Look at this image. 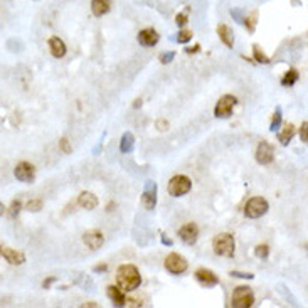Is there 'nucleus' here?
<instances>
[{
    "instance_id": "nucleus-9",
    "label": "nucleus",
    "mask_w": 308,
    "mask_h": 308,
    "mask_svg": "<svg viewBox=\"0 0 308 308\" xmlns=\"http://www.w3.org/2000/svg\"><path fill=\"white\" fill-rule=\"evenodd\" d=\"M254 158H256V162L260 165H270L271 162H273V158H275L273 145H271L270 141H266V140L260 141L256 152H254Z\"/></svg>"
},
{
    "instance_id": "nucleus-26",
    "label": "nucleus",
    "mask_w": 308,
    "mask_h": 308,
    "mask_svg": "<svg viewBox=\"0 0 308 308\" xmlns=\"http://www.w3.org/2000/svg\"><path fill=\"white\" fill-rule=\"evenodd\" d=\"M189 14H190V7H185V9H184L182 12L177 14V15H175V24H177V27H180V29H182V27L185 26L187 22H189Z\"/></svg>"
},
{
    "instance_id": "nucleus-33",
    "label": "nucleus",
    "mask_w": 308,
    "mask_h": 308,
    "mask_svg": "<svg viewBox=\"0 0 308 308\" xmlns=\"http://www.w3.org/2000/svg\"><path fill=\"white\" fill-rule=\"evenodd\" d=\"M229 276H232V278H241V279H253L254 275L253 273H244V271H229Z\"/></svg>"
},
{
    "instance_id": "nucleus-43",
    "label": "nucleus",
    "mask_w": 308,
    "mask_h": 308,
    "mask_svg": "<svg viewBox=\"0 0 308 308\" xmlns=\"http://www.w3.org/2000/svg\"><path fill=\"white\" fill-rule=\"evenodd\" d=\"M83 307H94V308H98V305L94 302H88V303H84Z\"/></svg>"
},
{
    "instance_id": "nucleus-3",
    "label": "nucleus",
    "mask_w": 308,
    "mask_h": 308,
    "mask_svg": "<svg viewBox=\"0 0 308 308\" xmlns=\"http://www.w3.org/2000/svg\"><path fill=\"white\" fill-rule=\"evenodd\" d=\"M254 303V293L249 286H236L232 292L231 307L232 308H251Z\"/></svg>"
},
{
    "instance_id": "nucleus-18",
    "label": "nucleus",
    "mask_w": 308,
    "mask_h": 308,
    "mask_svg": "<svg viewBox=\"0 0 308 308\" xmlns=\"http://www.w3.org/2000/svg\"><path fill=\"white\" fill-rule=\"evenodd\" d=\"M49 51H51V54L54 56V58L61 59L66 56V51H68V47H66L64 41H62L61 37H58V35H52L51 39H49Z\"/></svg>"
},
{
    "instance_id": "nucleus-10",
    "label": "nucleus",
    "mask_w": 308,
    "mask_h": 308,
    "mask_svg": "<svg viewBox=\"0 0 308 308\" xmlns=\"http://www.w3.org/2000/svg\"><path fill=\"white\" fill-rule=\"evenodd\" d=\"M14 175H15V179L19 180V182L31 184L34 182L35 179V167L32 164H29V162H20V164H17L15 169H14Z\"/></svg>"
},
{
    "instance_id": "nucleus-27",
    "label": "nucleus",
    "mask_w": 308,
    "mask_h": 308,
    "mask_svg": "<svg viewBox=\"0 0 308 308\" xmlns=\"http://www.w3.org/2000/svg\"><path fill=\"white\" fill-rule=\"evenodd\" d=\"M231 17L236 20V24H239V26H244V20H246V14H244L243 9H239V7H234V9H231Z\"/></svg>"
},
{
    "instance_id": "nucleus-4",
    "label": "nucleus",
    "mask_w": 308,
    "mask_h": 308,
    "mask_svg": "<svg viewBox=\"0 0 308 308\" xmlns=\"http://www.w3.org/2000/svg\"><path fill=\"white\" fill-rule=\"evenodd\" d=\"M192 189V180L187 175H173L170 180H169L167 190L172 197H182L185 194L190 192Z\"/></svg>"
},
{
    "instance_id": "nucleus-23",
    "label": "nucleus",
    "mask_w": 308,
    "mask_h": 308,
    "mask_svg": "<svg viewBox=\"0 0 308 308\" xmlns=\"http://www.w3.org/2000/svg\"><path fill=\"white\" fill-rule=\"evenodd\" d=\"M298 77H300L298 71H296V69H290V71H286L285 76L281 77V84H283V86H293V84L298 81Z\"/></svg>"
},
{
    "instance_id": "nucleus-20",
    "label": "nucleus",
    "mask_w": 308,
    "mask_h": 308,
    "mask_svg": "<svg viewBox=\"0 0 308 308\" xmlns=\"http://www.w3.org/2000/svg\"><path fill=\"white\" fill-rule=\"evenodd\" d=\"M111 10V0H91V12L96 17H103Z\"/></svg>"
},
{
    "instance_id": "nucleus-40",
    "label": "nucleus",
    "mask_w": 308,
    "mask_h": 308,
    "mask_svg": "<svg viewBox=\"0 0 308 308\" xmlns=\"http://www.w3.org/2000/svg\"><path fill=\"white\" fill-rule=\"evenodd\" d=\"M106 270H108V266H106L105 263H103V264H98V266H94V268H93L94 273H105Z\"/></svg>"
},
{
    "instance_id": "nucleus-12",
    "label": "nucleus",
    "mask_w": 308,
    "mask_h": 308,
    "mask_svg": "<svg viewBox=\"0 0 308 308\" xmlns=\"http://www.w3.org/2000/svg\"><path fill=\"white\" fill-rule=\"evenodd\" d=\"M137 41L138 44L143 46V47H154V46L160 41V34H158L154 27H148V29H143L138 32Z\"/></svg>"
},
{
    "instance_id": "nucleus-14",
    "label": "nucleus",
    "mask_w": 308,
    "mask_h": 308,
    "mask_svg": "<svg viewBox=\"0 0 308 308\" xmlns=\"http://www.w3.org/2000/svg\"><path fill=\"white\" fill-rule=\"evenodd\" d=\"M2 258L9 264H12V266H19V264L26 263V254H24L22 251L12 249V247H7V246H2Z\"/></svg>"
},
{
    "instance_id": "nucleus-34",
    "label": "nucleus",
    "mask_w": 308,
    "mask_h": 308,
    "mask_svg": "<svg viewBox=\"0 0 308 308\" xmlns=\"http://www.w3.org/2000/svg\"><path fill=\"white\" fill-rule=\"evenodd\" d=\"M20 209H22V204H20V200H14L12 204H10V216H12V217H17V216H19V212H20Z\"/></svg>"
},
{
    "instance_id": "nucleus-16",
    "label": "nucleus",
    "mask_w": 308,
    "mask_h": 308,
    "mask_svg": "<svg viewBox=\"0 0 308 308\" xmlns=\"http://www.w3.org/2000/svg\"><path fill=\"white\" fill-rule=\"evenodd\" d=\"M77 205L83 209H86V211H93V209L98 207V204H100V200H98V197L94 196L93 192H90V190H84V192H81L79 196H77Z\"/></svg>"
},
{
    "instance_id": "nucleus-42",
    "label": "nucleus",
    "mask_w": 308,
    "mask_h": 308,
    "mask_svg": "<svg viewBox=\"0 0 308 308\" xmlns=\"http://www.w3.org/2000/svg\"><path fill=\"white\" fill-rule=\"evenodd\" d=\"M200 51V46L199 44H196L194 47H187L185 49V52H189V54H192V52H199Z\"/></svg>"
},
{
    "instance_id": "nucleus-11",
    "label": "nucleus",
    "mask_w": 308,
    "mask_h": 308,
    "mask_svg": "<svg viewBox=\"0 0 308 308\" xmlns=\"http://www.w3.org/2000/svg\"><path fill=\"white\" fill-rule=\"evenodd\" d=\"M179 236L184 243L192 246V244L197 243V238H199V228H197L196 222H187L179 229Z\"/></svg>"
},
{
    "instance_id": "nucleus-41",
    "label": "nucleus",
    "mask_w": 308,
    "mask_h": 308,
    "mask_svg": "<svg viewBox=\"0 0 308 308\" xmlns=\"http://www.w3.org/2000/svg\"><path fill=\"white\" fill-rule=\"evenodd\" d=\"M160 241H162V244H165V246H172V244H173V241H172L170 238H167L165 234H162Z\"/></svg>"
},
{
    "instance_id": "nucleus-2",
    "label": "nucleus",
    "mask_w": 308,
    "mask_h": 308,
    "mask_svg": "<svg viewBox=\"0 0 308 308\" xmlns=\"http://www.w3.org/2000/svg\"><path fill=\"white\" fill-rule=\"evenodd\" d=\"M212 249L217 256L222 258H232L236 251V241L234 236L229 232H221L212 239Z\"/></svg>"
},
{
    "instance_id": "nucleus-36",
    "label": "nucleus",
    "mask_w": 308,
    "mask_h": 308,
    "mask_svg": "<svg viewBox=\"0 0 308 308\" xmlns=\"http://www.w3.org/2000/svg\"><path fill=\"white\" fill-rule=\"evenodd\" d=\"M300 138H302V141L308 143V122L302 123V128H300Z\"/></svg>"
},
{
    "instance_id": "nucleus-28",
    "label": "nucleus",
    "mask_w": 308,
    "mask_h": 308,
    "mask_svg": "<svg viewBox=\"0 0 308 308\" xmlns=\"http://www.w3.org/2000/svg\"><path fill=\"white\" fill-rule=\"evenodd\" d=\"M194 37V32L192 31H187V29H180V32L177 34L175 41L179 42V44H187V42L190 41V39Z\"/></svg>"
},
{
    "instance_id": "nucleus-32",
    "label": "nucleus",
    "mask_w": 308,
    "mask_h": 308,
    "mask_svg": "<svg viewBox=\"0 0 308 308\" xmlns=\"http://www.w3.org/2000/svg\"><path fill=\"white\" fill-rule=\"evenodd\" d=\"M173 58H175V51H165L158 56V61H160L162 64H170L173 61Z\"/></svg>"
},
{
    "instance_id": "nucleus-29",
    "label": "nucleus",
    "mask_w": 308,
    "mask_h": 308,
    "mask_svg": "<svg viewBox=\"0 0 308 308\" xmlns=\"http://www.w3.org/2000/svg\"><path fill=\"white\" fill-rule=\"evenodd\" d=\"M279 126H281V109H276L273 118H271V125H270V130L271 132H278Z\"/></svg>"
},
{
    "instance_id": "nucleus-15",
    "label": "nucleus",
    "mask_w": 308,
    "mask_h": 308,
    "mask_svg": "<svg viewBox=\"0 0 308 308\" xmlns=\"http://www.w3.org/2000/svg\"><path fill=\"white\" fill-rule=\"evenodd\" d=\"M196 279L200 283L202 286H207V288H211V286H216L219 285V278L217 275L214 273V271L207 270V268H199V270L196 271Z\"/></svg>"
},
{
    "instance_id": "nucleus-39",
    "label": "nucleus",
    "mask_w": 308,
    "mask_h": 308,
    "mask_svg": "<svg viewBox=\"0 0 308 308\" xmlns=\"http://www.w3.org/2000/svg\"><path fill=\"white\" fill-rule=\"evenodd\" d=\"M54 281H58V278H56V276H49V278H46L44 281H42V286H44V288L47 290V288H51V285H52Z\"/></svg>"
},
{
    "instance_id": "nucleus-21",
    "label": "nucleus",
    "mask_w": 308,
    "mask_h": 308,
    "mask_svg": "<svg viewBox=\"0 0 308 308\" xmlns=\"http://www.w3.org/2000/svg\"><path fill=\"white\" fill-rule=\"evenodd\" d=\"M293 137H295V125L293 123H285L281 132H278V141L281 145H288Z\"/></svg>"
},
{
    "instance_id": "nucleus-45",
    "label": "nucleus",
    "mask_w": 308,
    "mask_h": 308,
    "mask_svg": "<svg viewBox=\"0 0 308 308\" xmlns=\"http://www.w3.org/2000/svg\"><path fill=\"white\" fill-rule=\"evenodd\" d=\"M292 3L295 7H298V5H302V0H292Z\"/></svg>"
},
{
    "instance_id": "nucleus-17",
    "label": "nucleus",
    "mask_w": 308,
    "mask_h": 308,
    "mask_svg": "<svg viewBox=\"0 0 308 308\" xmlns=\"http://www.w3.org/2000/svg\"><path fill=\"white\" fill-rule=\"evenodd\" d=\"M106 295L109 296V300H111L115 307H125L126 305V295L118 285L116 286L109 285L108 288H106Z\"/></svg>"
},
{
    "instance_id": "nucleus-24",
    "label": "nucleus",
    "mask_w": 308,
    "mask_h": 308,
    "mask_svg": "<svg viewBox=\"0 0 308 308\" xmlns=\"http://www.w3.org/2000/svg\"><path fill=\"white\" fill-rule=\"evenodd\" d=\"M256 24H258V12L247 14L246 20H244V27L247 29V32H254L256 31Z\"/></svg>"
},
{
    "instance_id": "nucleus-31",
    "label": "nucleus",
    "mask_w": 308,
    "mask_h": 308,
    "mask_svg": "<svg viewBox=\"0 0 308 308\" xmlns=\"http://www.w3.org/2000/svg\"><path fill=\"white\" fill-rule=\"evenodd\" d=\"M42 199H32V200H29V202L26 204V209L29 212H39L42 209Z\"/></svg>"
},
{
    "instance_id": "nucleus-1",
    "label": "nucleus",
    "mask_w": 308,
    "mask_h": 308,
    "mask_svg": "<svg viewBox=\"0 0 308 308\" xmlns=\"http://www.w3.org/2000/svg\"><path fill=\"white\" fill-rule=\"evenodd\" d=\"M141 276L140 271L135 264H122L116 270V285L123 290V292H133L140 286Z\"/></svg>"
},
{
    "instance_id": "nucleus-25",
    "label": "nucleus",
    "mask_w": 308,
    "mask_h": 308,
    "mask_svg": "<svg viewBox=\"0 0 308 308\" xmlns=\"http://www.w3.org/2000/svg\"><path fill=\"white\" fill-rule=\"evenodd\" d=\"M253 54H254V59H256V62H261V64H268V62H270V58L264 54L260 44H254L253 46Z\"/></svg>"
},
{
    "instance_id": "nucleus-30",
    "label": "nucleus",
    "mask_w": 308,
    "mask_h": 308,
    "mask_svg": "<svg viewBox=\"0 0 308 308\" xmlns=\"http://www.w3.org/2000/svg\"><path fill=\"white\" fill-rule=\"evenodd\" d=\"M254 254H256V258H260V260H266L268 254H270L268 244H258V246L254 247Z\"/></svg>"
},
{
    "instance_id": "nucleus-5",
    "label": "nucleus",
    "mask_w": 308,
    "mask_h": 308,
    "mask_svg": "<svg viewBox=\"0 0 308 308\" xmlns=\"http://www.w3.org/2000/svg\"><path fill=\"white\" fill-rule=\"evenodd\" d=\"M268 209H270V204H268L266 199H263V197H253L244 205V216L249 219H258L266 214Z\"/></svg>"
},
{
    "instance_id": "nucleus-44",
    "label": "nucleus",
    "mask_w": 308,
    "mask_h": 308,
    "mask_svg": "<svg viewBox=\"0 0 308 308\" xmlns=\"http://www.w3.org/2000/svg\"><path fill=\"white\" fill-rule=\"evenodd\" d=\"M141 106V100H135V103H133V108H140Z\"/></svg>"
},
{
    "instance_id": "nucleus-13",
    "label": "nucleus",
    "mask_w": 308,
    "mask_h": 308,
    "mask_svg": "<svg viewBox=\"0 0 308 308\" xmlns=\"http://www.w3.org/2000/svg\"><path fill=\"white\" fill-rule=\"evenodd\" d=\"M83 243L86 244V247H90L91 251L100 249L103 244H105V236H103V232L98 231V229H91V231H86L83 234Z\"/></svg>"
},
{
    "instance_id": "nucleus-38",
    "label": "nucleus",
    "mask_w": 308,
    "mask_h": 308,
    "mask_svg": "<svg viewBox=\"0 0 308 308\" xmlns=\"http://www.w3.org/2000/svg\"><path fill=\"white\" fill-rule=\"evenodd\" d=\"M143 303H141V300L138 298H126V305L125 307H141Z\"/></svg>"
},
{
    "instance_id": "nucleus-35",
    "label": "nucleus",
    "mask_w": 308,
    "mask_h": 308,
    "mask_svg": "<svg viewBox=\"0 0 308 308\" xmlns=\"http://www.w3.org/2000/svg\"><path fill=\"white\" fill-rule=\"evenodd\" d=\"M59 148H61L64 154H71V152H73V147H71L68 138H61V140H59Z\"/></svg>"
},
{
    "instance_id": "nucleus-19",
    "label": "nucleus",
    "mask_w": 308,
    "mask_h": 308,
    "mask_svg": "<svg viewBox=\"0 0 308 308\" xmlns=\"http://www.w3.org/2000/svg\"><path fill=\"white\" fill-rule=\"evenodd\" d=\"M217 35L221 39V42L226 46V47L231 49L234 46V34H232L231 27L226 26V24H219L217 26Z\"/></svg>"
},
{
    "instance_id": "nucleus-6",
    "label": "nucleus",
    "mask_w": 308,
    "mask_h": 308,
    "mask_svg": "<svg viewBox=\"0 0 308 308\" xmlns=\"http://www.w3.org/2000/svg\"><path fill=\"white\" fill-rule=\"evenodd\" d=\"M238 98L232 96V94H224V96L219 98V101L216 103L214 108V116L216 118H229L232 115V109H234Z\"/></svg>"
},
{
    "instance_id": "nucleus-8",
    "label": "nucleus",
    "mask_w": 308,
    "mask_h": 308,
    "mask_svg": "<svg viewBox=\"0 0 308 308\" xmlns=\"http://www.w3.org/2000/svg\"><path fill=\"white\" fill-rule=\"evenodd\" d=\"M141 204L147 211H154L157 207V184L154 180H147L143 184V192H141Z\"/></svg>"
},
{
    "instance_id": "nucleus-7",
    "label": "nucleus",
    "mask_w": 308,
    "mask_h": 308,
    "mask_svg": "<svg viewBox=\"0 0 308 308\" xmlns=\"http://www.w3.org/2000/svg\"><path fill=\"white\" fill-rule=\"evenodd\" d=\"M189 268V263L187 260L179 253H170L167 258H165V270L172 275H182L187 271Z\"/></svg>"
},
{
    "instance_id": "nucleus-22",
    "label": "nucleus",
    "mask_w": 308,
    "mask_h": 308,
    "mask_svg": "<svg viewBox=\"0 0 308 308\" xmlns=\"http://www.w3.org/2000/svg\"><path fill=\"white\" fill-rule=\"evenodd\" d=\"M135 148V137H133L132 132H125L122 135V140H120V152L122 154H130Z\"/></svg>"
},
{
    "instance_id": "nucleus-37",
    "label": "nucleus",
    "mask_w": 308,
    "mask_h": 308,
    "mask_svg": "<svg viewBox=\"0 0 308 308\" xmlns=\"http://www.w3.org/2000/svg\"><path fill=\"white\" fill-rule=\"evenodd\" d=\"M157 128L160 130V132H165V130H169V122L167 120H164V118H160V120H157Z\"/></svg>"
}]
</instances>
